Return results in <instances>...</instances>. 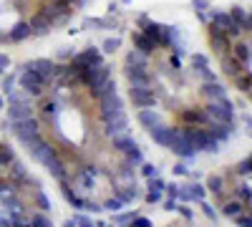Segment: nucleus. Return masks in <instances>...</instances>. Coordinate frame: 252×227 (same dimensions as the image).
<instances>
[{
    "instance_id": "f257e3e1",
    "label": "nucleus",
    "mask_w": 252,
    "mask_h": 227,
    "mask_svg": "<svg viewBox=\"0 0 252 227\" xmlns=\"http://www.w3.org/2000/svg\"><path fill=\"white\" fill-rule=\"evenodd\" d=\"M43 73L35 134L26 141L78 207L111 210L136 195L139 147L129 134L111 71L96 51H83L68 64L33 61Z\"/></svg>"
},
{
    "instance_id": "39448f33",
    "label": "nucleus",
    "mask_w": 252,
    "mask_h": 227,
    "mask_svg": "<svg viewBox=\"0 0 252 227\" xmlns=\"http://www.w3.org/2000/svg\"><path fill=\"white\" fill-rule=\"evenodd\" d=\"M0 106H3V98H0Z\"/></svg>"
},
{
    "instance_id": "7ed1b4c3",
    "label": "nucleus",
    "mask_w": 252,
    "mask_h": 227,
    "mask_svg": "<svg viewBox=\"0 0 252 227\" xmlns=\"http://www.w3.org/2000/svg\"><path fill=\"white\" fill-rule=\"evenodd\" d=\"M209 192L224 217L242 227H252V154L235 167L209 177Z\"/></svg>"
},
{
    "instance_id": "f03ea898",
    "label": "nucleus",
    "mask_w": 252,
    "mask_h": 227,
    "mask_svg": "<svg viewBox=\"0 0 252 227\" xmlns=\"http://www.w3.org/2000/svg\"><path fill=\"white\" fill-rule=\"evenodd\" d=\"M207 38L229 84L252 101V13L242 8L217 13L207 28Z\"/></svg>"
},
{
    "instance_id": "20e7f679",
    "label": "nucleus",
    "mask_w": 252,
    "mask_h": 227,
    "mask_svg": "<svg viewBox=\"0 0 252 227\" xmlns=\"http://www.w3.org/2000/svg\"><path fill=\"white\" fill-rule=\"evenodd\" d=\"M3 66H8V58H5L3 53H0V71H3Z\"/></svg>"
}]
</instances>
